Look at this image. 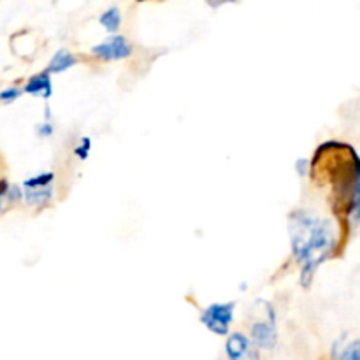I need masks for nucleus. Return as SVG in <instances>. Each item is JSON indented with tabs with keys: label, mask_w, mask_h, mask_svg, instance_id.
Returning a JSON list of instances; mask_svg holds the SVG:
<instances>
[{
	"label": "nucleus",
	"mask_w": 360,
	"mask_h": 360,
	"mask_svg": "<svg viewBox=\"0 0 360 360\" xmlns=\"http://www.w3.org/2000/svg\"><path fill=\"white\" fill-rule=\"evenodd\" d=\"M37 134H39V136H42V137H48L49 134H53V127L49 125V123H44V125H39Z\"/></svg>",
	"instance_id": "14"
},
{
	"label": "nucleus",
	"mask_w": 360,
	"mask_h": 360,
	"mask_svg": "<svg viewBox=\"0 0 360 360\" xmlns=\"http://www.w3.org/2000/svg\"><path fill=\"white\" fill-rule=\"evenodd\" d=\"M252 338L260 348H264V350H271V348H274V345H276V341H278L274 322L253 323Z\"/></svg>",
	"instance_id": "5"
},
{
	"label": "nucleus",
	"mask_w": 360,
	"mask_h": 360,
	"mask_svg": "<svg viewBox=\"0 0 360 360\" xmlns=\"http://www.w3.org/2000/svg\"><path fill=\"white\" fill-rule=\"evenodd\" d=\"M25 199H27V202L30 204V206H44L46 202L51 200V190H27V192H25Z\"/></svg>",
	"instance_id": "9"
},
{
	"label": "nucleus",
	"mask_w": 360,
	"mask_h": 360,
	"mask_svg": "<svg viewBox=\"0 0 360 360\" xmlns=\"http://www.w3.org/2000/svg\"><path fill=\"white\" fill-rule=\"evenodd\" d=\"M74 65H76V56H74L70 51H67V49H60V51H56L55 56L51 58L46 72L60 74V72H65V70H69L70 67Z\"/></svg>",
	"instance_id": "7"
},
{
	"label": "nucleus",
	"mask_w": 360,
	"mask_h": 360,
	"mask_svg": "<svg viewBox=\"0 0 360 360\" xmlns=\"http://www.w3.org/2000/svg\"><path fill=\"white\" fill-rule=\"evenodd\" d=\"M55 179V174L53 172H44V174L34 176V178H28L27 181L23 183V186L27 190H41V188H49V185Z\"/></svg>",
	"instance_id": "10"
},
{
	"label": "nucleus",
	"mask_w": 360,
	"mask_h": 360,
	"mask_svg": "<svg viewBox=\"0 0 360 360\" xmlns=\"http://www.w3.org/2000/svg\"><path fill=\"white\" fill-rule=\"evenodd\" d=\"M101 25L108 32L118 30L120 25H122V14H120V9H116V7H111V9L105 11V13L101 16Z\"/></svg>",
	"instance_id": "8"
},
{
	"label": "nucleus",
	"mask_w": 360,
	"mask_h": 360,
	"mask_svg": "<svg viewBox=\"0 0 360 360\" xmlns=\"http://www.w3.org/2000/svg\"><path fill=\"white\" fill-rule=\"evenodd\" d=\"M232 316H234V302H225V304L218 302V304H211L204 309L200 322L213 334L225 336L231 329Z\"/></svg>",
	"instance_id": "2"
},
{
	"label": "nucleus",
	"mask_w": 360,
	"mask_h": 360,
	"mask_svg": "<svg viewBox=\"0 0 360 360\" xmlns=\"http://www.w3.org/2000/svg\"><path fill=\"white\" fill-rule=\"evenodd\" d=\"M341 360H360V340L354 341V343L345 348Z\"/></svg>",
	"instance_id": "11"
},
{
	"label": "nucleus",
	"mask_w": 360,
	"mask_h": 360,
	"mask_svg": "<svg viewBox=\"0 0 360 360\" xmlns=\"http://www.w3.org/2000/svg\"><path fill=\"white\" fill-rule=\"evenodd\" d=\"M90 148H91V141L88 139V137H83L79 146L76 148V155L81 158V160H84V158H88V155H90Z\"/></svg>",
	"instance_id": "12"
},
{
	"label": "nucleus",
	"mask_w": 360,
	"mask_h": 360,
	"mask_svg": "<svg viewBox=\"0 0 360 360\" xmlns=\"http://www.w3.org/2000/svg\"><path fill=\"white\" fill-rule=\"evenodd\" d=\"M25 91L30 95H41L42 98H49L53 94V86H51V79H49L48 72H41L35 74L28 79V83L25 84Z\"/></svg>",
	"instance_id": "6"
},
{
	"label": "nucleus",
	"mask_w": 360,
	"mask_h": 360,
	"mask_svg": "<svg viewBox=\"0 0 360 360\" xmlns=\"http://www.w3.org/2000/svg\"><path fill=\"white\" fill-rule=\"evenodd\" d=\"M225 350L231 360H260L259 352L253 347L252 341L245 336V334H232L227 340Z\"/></svg>",
	"instance_id": "4"
},
{
	"label": "nucleus",
	"mask_w": 360,
	"mask_h": 360,
	"mask_svg": "<svg viewBox=\"0 0 360 360\" xmlns=\"http://www.w3.org/2000/svg\"><path fill=\"white\" fill-rule=\"evenodd\" d=\"M290 241L297 262L302 264V287H309L316 267L333 253L336 245L334 227L329 220H319L297 211L290 217Z\"/></svg>",
	"instance_id": "1"
},
{
	"label": "nucleus",
	"mask_w": 360,
	"mask_h": 360,
	"mask_svg": "<svg viewBox=\"0 0 360 360\" xmlns=\"http://www.w3.org/2000/svg\"><path fill=\"white\" fill-rule=\"evenodd\" d=\"M91 53L102 60H120L127 58L132 53V48H130L125 37H122V35H112V37L105 39L101 44L94 46Z\"/></svg>",
	"instance_id": "3"
},
{
	"label": "nucleus",
	"mask_w": 360,
	"mask_h": 360,
	"mask_svg": "<svg viewBox=\"0 0 360 360\" xmlns=\"http://www.w3.org/2000/svg\"><path fill=\"white\" fill-rule=\"evenodd\" d=\"M20 97V90L16 86H9L4 91H0V101L2 102H13Z\"/></svg>",
	"instance_id": "13"
}]
</instances>
